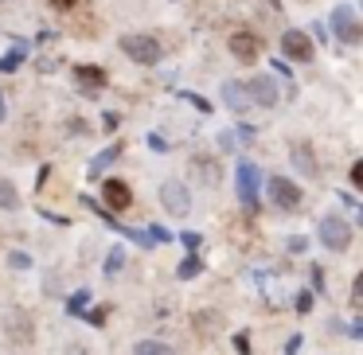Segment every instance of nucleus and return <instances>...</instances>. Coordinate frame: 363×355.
<instances>
[{
    "mask_svg": "<svg viewBox=\"0 0 363 355\" xmlns=\"http://www.w3.org/2000/svg\"><path fill=\"white\" fill-rule=\"evenodd\" d=\"M320 242L328 246L332 254H344L352 246V222L344 215H324L320 219Z\"/></svg>",
    "mask_w": 363,
    "mask_h": 355,
    "instance_id": "4",
    "label": "nucleus"
},
{
    "mask_svg": "<svg viewBox=\"0 0 363 355\" xmlns=\"http://www.w3.org/2000/svg\"><path fill=\"white\" fill-rule=\"evenodd\" d=\"M230 55H235L238 63H254V59L262 55V35L235 32V35H230Z\"/></svg>",
    "mask_w": 363,
    "mask_h": 355,
    "instance_id": "8",
    "label": "nucleus"
},
{
    "mask_svg": "<svg viewBox=\"0 0 363 355\" xmlns=\"http://www.w3.org/2000/svg\"><path fill=\"white\" fill-rule=\"evenodd\" d=\"M74 4H82V0H51V9H59V12H71Z\"/></svg>",
    "mask_w": 363,
    "mask_h": 355,
    "instance_id": "28",
    "label": "nucleus"
},
{
    "mask_svg": "<svg viewBox=\"0 0 363 355\" xmlns=\"http://www.w3.org/2000/svg\"><path fill=\"white\" fill-rule=\"evenodd\" d=\"M328 24H332V35H336L340 43H347V47H355V43L363 40V24H359V16H355L352 4H336L332 16H328Z\"/></svg>",
    "mask_w": 363,
    "mask_h": 355,
    "instance_id": "3",
    "label": "nucleus"
},
{
    "mask_svg": "<svg viewBox=\"0 0 363 355\" xmlns=\"http://www.w3.org/2000/svg\"><path fill=\"white\" fill-rule=\"evenodd\" d=\"M102 207L106 211H125L133 207V191H129L125 180H106L102 184Z\"/></svg>",
    "mask_w": 363,
    "mask_h": 355,
    "instance_id": "7",
    "label": "nucleus"
},
{
    "mask_svg": "<svg viewBox=\"0 0 363 355\" xmlns=\"http://www.w3.org/2000/svg\"><path fill=\"white\" fill-rule=\"evenodd\" d=\"M0 207L4 211H16L20 207V191L12 188V180H0Z\"/></svg>",
    "mask_w": 363,
    "mask_h": 355,
    "instance_id": "16",
    "label": "nucleus"
},
{
    "mask_svg": "<svg viewBox=\"0 0 363 355\" xmlns=\"http://www.w3.org/2000/svg\"><path fill=\"white\" fill-rule=\"evenodd\" d=\"M20 63H24V43H16L12 51H4V55H0V71H16Z\"/></svg>",
    "mask_w": 363,
    "mask_h": 355,
    "instance_id": "18",
    "label": "nucleus"
},
{
    "mask_svg": "<svg viewBox=\"0 0 363 355\" xmlns=\"http://www.w3.org/2000/svg\"><path fill=\"white\" fill-rule=\"evenodd\" d=\"M121 266H125V254H121V250H113V254H110V258H106V274H110V277H113V274H118V269H121Z\"/></svg>",
    "mask_w": 363,
    "mask_h": 355,
    "instance_id": "21",
    "label": "nucleus"
},
{
    "mask_svg": "<svg viewBox=\"0 0 363 355\" xmlns=\"http://www.w3.org/2000/svg\"><path fill=\"white\" fill-rule=\"evenodd\" d=\"M121 51H125L133 63H141V67H157L160 63V55H164V47H160L152 35H141V32H129V35H121Z\"/></svg>",
    "mask_w": 363,
    "mask_h": 355,
    "instance_id": "1",
    "label": "nucleus"
},
{
    "mask_svg": "<svg viewBox=\"0 0 363 355\" xmlns=\"http://www.w3.org/2000/svg\"><path fill=\"white\" fill-rule=\"evenodd\" d=\"M160 203H164V211H168V215H176V219H184V215L191 211V196H188V188H184V184H176V180L160 184Z\"/></svg>",
    "mask_w": 363,
    "mask_h": 355,
    "instance_id": "6",
    "label": "nucleus"
},
{
    "mask_svg": "<svg viewBox=\"0 0 363 355\" xmlns=\"http://www.w3.org/2000/svg\"><path fill=\"white\" fill-rule=\"evenodd\" d=\"M281 51L289 59H297V63H308V59H313V40H308L301 28H289V32L281 35Z\"/></svg>",
    "mask_w": 363,
    "mask_h": 355,
    "instance_id": "9",
    "label": "nucleus"
},
{
    "mask_svg": "<svg viewBox=\"0 0 363 355\" xmlns=\"http://www.w3.org/2000/svg\"><path fill=\"white\" fill-rule=\"evenodd\" d=\"M180 242L188 246V250H199V242H203V238H199L196 230H184V235H180Z\"/></svg>",
    "mask_w": 363,
    "mask_h": 355,
    "instance_id": "24",
    "label": "nucleus"
},
{
    "mask_svg": "<svg viewBox=\"0 0 363 355\" xmlns=\"http://www.w3.org/2000/svg\"><path fill=\"white\" fill-rule=\"evenodd\" d=\"M0 121H4V102H0Z\"/></svg>",
    "mask_w": 363,
    "mask_h": 355,
    "instance_id": "31",
    "label": "nucleus"
},
{
    "mask_svg": "<svg viewBox=\"0 0 363 355\" xmlns=\"http://www.w3.org/2000/svg\"><path fill=\"white\" fill-rule=\"evenodd\" d=\"M86 305H90V293L82 289V293H74V297L67 300V312H71V316H82V312H86Z\"/></svg>",
    "mask_w": 363,
    "mask_h": 355,
    "instance_id": "19",
    "label": "nucleus"
},
{
    "mask_svg": "<svg viewBox=\"0 0 363 355\" xmlns=\"http://www.w3.org/2000/svg\"><path fill=\"white\" fill-rule=\"evenodd\" d=\"M352 184H355V188H363V164H352Z\"/></svg>",
    "mask_w": 363,
    "mask_h": 355,
    "instance_id": "30",
    "label": "nucleus"
},
{
    "mask_svg": "<svg viewBox=\"0 0 363 355\" xmlns=\"http://www.w3.org/2000/svg\"><path fill=\"white\" fill-rule=\"evenodd\" d=\"M305 246H308V242H305V238H297V235H293V238H289V250H293V254H305Z\"/></svg>",
    "mask_w": 363,
    "mask_h": 355,
    "instance_id": "29",
    "label": "nucleus"
},
{
    "mask_svg": "<svg viewBox=\"0 0 363 355\" xmlns=\"http://www.w3.org/2000/svg\"><path fill=\"white\" fill-rule=\"evenodd\" d=\"M9 336H12V339H24V344H32V324H28V316H24V312H12V320H9Z\"/></svg>",
    "mask_w": 363,
    "mask_h": 355,
    "instance_id": "15",
    "label": "nucleus"
},
{
    "mask_svg": "<svg viewBox=\"0 0 363 355\" xmlns=\"http://www.w3.org/2000/svg\"><path fill=\"white\" fill-rule=\"evenodd\" d=\"M74 79H79L82 86H106V71H102V67H94V63L74 67Z\"/></svg>",
    "mask_w": 363,
    "mask_h": 355,
    "instance_id": "13",
    "label": "nucleus"
},
{
    "mask_svg": "<svg viewBox=\"0 0 363 355\" xmlns=\"http://www.w3.org/2000/svg\"><path fill=\"white\" fill-rule=\"evenodd\" d=\"M266 191H269V203L274 207H281V211H297L301 207V188L293 180H285V176H269V184H266Z\"/></svg>",
    "mask_w": 363,
    "mask_h": 355,
    "instance_id": "5",
    "label": "nucleus"
},
{
    "mask_svg": "<svg viewBox=\"0 0 363 355\" xmlns=\"http://www.w3.org/2000/svg\"><path fill=\"white\" fill-rule=\"evenodd\" d=\"M297 308H301V312H308V308H313V293H297Z\"/></svg>",
    "mask_w": 363,
    "mask_h": 355,
    "instance_id": "27",
    "label": "nucleus"
},
{
    "mask_svg": "<svg viewBox=\"0 0 363 355\" xmlns=\"http://www.w3.org/2000/svg\"><path fill=\"white\" fill-rule=\"evenodd\" d=\"M235 347H238V355H250V332H238V336H235Z\"/></svg>",
    "mask_w": 363,
    "mask_h": 355,
    "instance_id": "25",
    "label": "nucleus"
},
{
    "mask_svg": "<svg viewBox=\"0 0 363 355\" xmlns=\"http://www.w3.org/2000/svg\"><path fill=\"white\" fill-rule=\"evenodd\" d=\"M9 266L12 269H28V266H32V258H28V254H20V250H12L9 254Z\"/></svg>",
    "mask_w": 363,
    "mask_h": 355,
    "instance_id": "23",
    "label": "nucleus"
},
{
    "mask_svg": "<svg viewBox=\"0 0 363 355\" xmlns=\"http://www.w3.org/2000/svg\"><path fill=\"white\" fill-rule=\"evenodd\" d=\"M235 188H238V199H242L246 211H258V199H262V172L250 164V160H238V168H235Z\"/></svg>",
    "mask_w": 363,
    "mask_h": 355,
    "instance_id": "2",
    "label": "nucleus"
},
{
    "mask_svg": "<svg viewBox=\"0 0 363 355\" xmlns=\"http://www.w3.org/2000/svg\"><path fill=\"white\" fill-rule=\"evenodd\" d=\"M289 160H293V168H301V176H308V180L320 172V168H316V160H313V149H308V145H301V141L289 145Z\"/></svg>",
    "mask_w": 363,
    "mask_h": 355,
    "instance_id": "12",
    "label": "nucleus"
},
{
    "mask_svg": "<svg viewBox=\"0 0 363 355\" xmlns=\"http://www.w3.org/2000/svg\"><path fill=\"white\" fill-rule=\"evenodd\" d=\"M118 157H121V145H110V149H102L94 160H90V176H102V172H106V168H110Z\"/></svg>",
    "mask_w": 363,
    "mask_h": 355,
    "instance_id": "14",
    "label": "nucleus"
},
{
    "mask_svg": "<svg viewBox=\"0 0 363 355\" xmlns=\"http://www.w3.org/2000/svg\"><path fill=\"white\" fill-rule=\"evenodd\" d=\"M223 102H227L230 110H238V113L250 110V94H246V82H235V79L223 82Z\"/></svg>",
    "mask_w": 363,
    "mask_h": 355,
    "instance_id": "11",
    "label": "nucleus"
},
{
    "mask_svg": "<svg viewBox=\"0 0 363 355\" xmlns=\"http://www.w3.org/2000/svg\"><path fill=\"white\" fill-rule=\"evenodd\" d=\"M301 347H305V339H301V336H289V344H285V355H301Z\"/></svg>",
    "mask_w": 363,
    "mask_h": 355,
    "instance_id": "26",
    "label": "nucleus"
},
{
    "mask_svg": "<svg viewBox=\"0 0 363 355\" xmlns=\"http://www.w3.org/2000/svg\"><path fill=\"white\" fill-rule=\"evenodd\" d=\"M82 316H86V324L102 328V324H106V316H110V308H90V312H82Z\"/></svg>",
    "mask_w": 363,
    "mask_h": 355,
    "instance_id": "22",
    "label": "nucleus"
},
{
    "mask_svg": "<svg viewBox=\"0 0 363 355\" xmlns=\"http://www.w3.org/2000/svg\"><path fill=\"white\" fill-rule=\"evenodd\" d=\"M246 94H250V106H266V110L277 102V86H274V79H266V74L246 82Z\"/></svg>",
    "mask_w": 363,
    "mask_h": 355,
    "instance_id": "10",
    "label": "nucleus"
},
{
    "mask_svg": "<svg viewBox=\"0 0 363 355\" xmlns=\"http://www.w3.org/2000/svg\"><path fill=\"white\" fill-rule=\"evenodd\" d=\"M199 269H203V261H199V258H184L180 269H176V277H180V281H188V277L199 274Z\"/></svg>",
    "mask_w": 363,
    "mask_h": 355,
    "instance_id": "20",
    "label": "nucleus"
},
{
    "mask_svg": "<svg viewBox=\"0 0 363 355\" xmlns=\"http://www.w3.org/2000/svg\"><path fill=\"white\" fill-rule=\"evenodd\" d=\"M133 355H176L168 344H160V339H141V344L133 347Z\"/></svg>",
    "mask_w": 363,
    "mask_h": 355,
    "instance_id": "17",
    "label": "nucleus"
}]
</instances>
